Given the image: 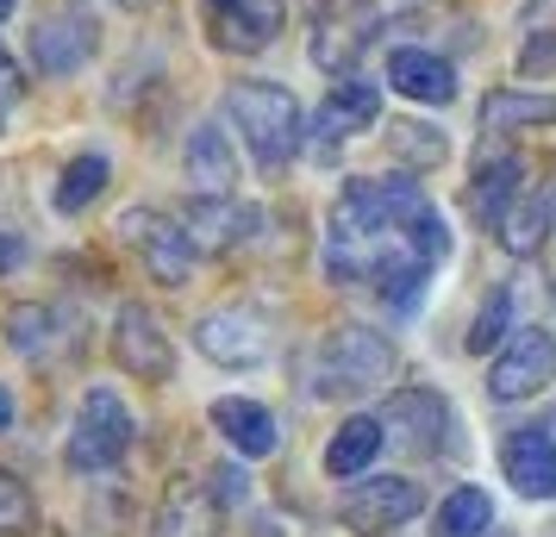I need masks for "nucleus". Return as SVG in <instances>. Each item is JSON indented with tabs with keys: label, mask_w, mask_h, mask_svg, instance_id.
Instances as JSON below:
<instances>
[{
	"label": "nucleus",
	"mask_w": 556,
	"mask_h": 537,
	"mask_svg": "<svg viewBox=\"0 0 556 537\" xmlns=\"http://www.w3.org/2000/svg\"><path fill=\"white\" fill-rule=\"evenodd\" d=\"M256 226H263V213H256V206H244V201H231V194H194V201L181 206V231H188L194 256L238 251Z\"/></svg>",
	"instance_id": "11"
},
{
	"label": "nucleus",
	"mask_w": 556,
	"mask_h": 537,
	"mask_svg": "<svg viewBox=\"0 0 556 537\" xmlns=\"http://www.w3.org/2000/svg\"><path fill=\"white\" fill-rule=\"evenodd\" d=\"M506 332H513V287H494L488 301H481V312L469 319V332H463V350L469 357H488V350H501Z\"/></svg>",
	"instance_id": "28"
},
{
	"label": "nucleus",
	"mask_w": 556,
	"mask_h": 537,
	"mask_svg": "<svg viewBox=\"0 0 556 537\" xmlns=\"http://www.w3.org/2000/svg\"><path fill=\"white\" fill-rule=\"evenodd\" d=\"M151 537H219V500L206 482H169L151 512Z\"/></svg>",
	"instance_id": "17"
},
{
	"label": "nucleus",
	"mask_w": 556,
	"mask_h": 537,
	"mask_svg": "<svg viewBox=\"0 0 556 537\" xmlns=\"http://www.w3.org/2000/svg\"><path fill=\"white\" fill-rule=\"evenodd\" d=\"M26 51H31V69L38 76H76V69H88V56L101 51V26L81 13V7H51V13H38L26 31Z\"/></svg>",
	"instance_id": "7"
},
{
	"label": "nucleus",
	"mask_w": 556,
	"mask_h": 537,
	"mask_svg": "<svg viewBox=\"0 0 556 537\" xmlns=\"http://www.w3.org/2000/svg\"><path fill=\"white\" fill-rule=\"evenodd\" d=\"M376 419L394 444L419 450V457H438V450H444V432H451V407H444L431 387H401V394H388V407H381Z\"/></svg>",
	"instance_id": "12"
},
{
	"label": "nucleus",
	"mask_w": 556,
	"mask_h": 537,
	"mask_svg": "<svg viewBox=\"0 0 556 537\" xmlns=\"http://www.w3.org/2000/svg\"><path fill=\"white\" fill-rule=\"evenodd\" d=\"M419 507H426V487L413 475H369V482L344 487L338 519L356 537H388V532H401L406 519H419Z\"/></svg>",
	"instance_id": "6"
},
{
	"label": "nucleus",
	"mask_w": 556,
	"mask_h": 537,
	"mask_svg": "<svg viewBox=\"0 0 556 537\" xmlns=\"http://www.w3.org/2000/svg\"><path fill=\"white\" fill-rule=\"evenodd\" d=\"M131 412L126 400H119V387H88L76 407V425H70V469L76 475H101V469H113V462L131 450Z\"/></svg>",
	"instance_id": "3"
},
{
	"label": "nucleus",
	"mask_w": 556,
	"mask_h": 537,
	"mask_svg": "<svg viewBox=\"0 0 556 537\" xmlns=\"http://www.w3.org/2000/svg\"><path fill=\"white\" fill-rule=\"evenodd\" d=\"M194 350L206 362H219V369H256V362H269V350H276V332L251 307H213L194 319Z\"/></svg>",
	"instance_id": "8"
},
{
	"label": "nucleus",
	"mask_w": 556,
	"mask_h": 537,
	"mask_svg": "<svg viewBox=\"0 0 556 537\" xmlns=\"http://www.w3.org/2000/svg\"><path fill=\"white\" fill-rule=\"evenodd\" d=\"M556 101L551 94H519V88H494L481 101V131H519V126H551Z\"/></svg>",
	"instance_id": "25"
},
{
	"label": "nucleus",
	"mask_w": 556,
	"mask_h": 537,
	"mask_svg": "<svg viewBox=\"0 0 556 537\" xmlns=\"http://www.w3.org/2000/svg\"><path fill=\"white\" fill-rule=\"evenodd\" d=\"M63 312L45 307V301H26V307H13L7 312V344L20 350L26 362H51L56 357V344H63Z\"/></svg>",
	"instance_id": "23"
},
{
	"label": "nucleus",
	"mask_w": 556,
	"mask_h": 537,
	"mask_svg": "<svg viewBox=\"0 0 556 537\" xmlns=\"http://www.w3.org/2000/svg\"><path fill=\"white\" fill-rule=\"evenodd\" d=\"M20 88H26V81H20V63H13V51L0 44V101L13 106V101H20Z\"/></svg>",
	"instance_id": "31"
},
{
	"label": "nucleus",
	"mask_w": 556,
	"mask_h": 537,
	"mask_svg": "<svg viewBox=\"0 0 556 537\" xmlns=\"http://www.w3.org/2000/svg\"><path fill=\"white\" fill-rule=\"evenodd\" d=\"M113 362L138 382H169L176 375V344H169L163 319L144 301H126L113 312Z\"/></svg>",
	"instance_id": "10"
},
{
	"label": "nucleus",
	"mask_w": 556,
	"mask_h": 537,
	"mask_svg": "<svg viewBox=\"0 0 556 537\" xmlns=\"http://www.w3.org/2000/svg\"><path fill=\"white\" fill-rule=\"evenodd\" d=\"M7 425H13V387L0 382V432H7Z\"/></svg>",
	"instance_id": "33"
},
{
	"label": "nucleus",
	"mask_w": 556,
	"mask_h": 537,
	"mask_svg": "<svg viewBox=\"0 0 556 537\" xmlns=\"http://www.w3.org/2000/svg\"><path fill=\"white\" fill-rule=\"evenodd\" d=\"M281 20H288V0H226L213 13V51L226 56L269 51L281 38Z\"/></svg>",
	"instance_id": "13"
},
{
	"label": "nucleus",
	"mask_w": 556,
	"mask_h": 537,
	"mask_svg": "<svg viewBox=\"0 0 556 537\" xmlns=\"http://www.w3.org/2000/svg\"><path fill=\"white\" fill-rule=\"evenodd\" d=\"M213 432L226 437L238 457H251V462H263V457H276L281 450V425H276V412L263 407V400H244V394H226V400H213Z\"/></svg>",
	"instance_id": "16"
},
{
	"label": "nucleus",
	"mask_w": 556,
	"mask_h": 537,
	"mask_svg": "<svg viewBox=\"0 0 556 537\" xmlns=\"http://www.w3.org/2000/svg\"><path fill=\"white\" fill-rule=\"evenodd\" d=\"M519 188H526V163H519V156H488L476 169V181H469L463 206H469V219H476L481 231H501V219L513 213V201H519Z\"/></svg>",
	"instance_id": "19"
},
{
	"label": "nucleus",
	"mask_w": 556,
	"mask_h": 537,
	"mask_svg": "<svg viewBox=\"0 0 556 537\" xmlns=\"http://www.w3.org/2000/svg\"><path fill=\"white\" fill-rule=\"evenodd\" d=\"M20 256H26V244H20V238H13V231H7V238H0V269H13V263H20Z\"/></svg>",
	"instance_id": "32"
},
{
	"label": "nucleus",
	"mask_w": 556,
	"mask_h": 537,
	"mask_svg": "<svg viewBox=\"0 0 556 537\" xmlns=\"http://www.w3.org/2000/svg\"><path fill=\"white\" fill-rule=\"evenodd\" d=\"M213 7H226V0H213Z\"/></svg>",
	"instance_id": "37"
},
{
	"label": "nucleus",
	"mask_w": 556,
	"mask_h": 537,
	"mask_svg": "<svg viewBox=\"0 0 556 537\" xmlns=\"http://www.w3.org/2000/svg\"><path fill=\"white\" fill-rule=\"evenodd\" d=\"M519 69H526V76H544V69H556V26H544V20H531V31H526V51H519Z\"/></svg>",
	"instance_id": "30"
},
{
	"label": "nucleus",
	"mask_w": 556,
	"mask_h": 537,
	"mask_svg": "<svg viewBox=\"0 0 556 537\" xmlns=\"http://www.w3.org/2000/svg\"><path fill=\"white\" fill-rule=\"evenodd\" d=\"M0 119H7V101H0Z\"/></svg>",
	"instance_id": "36"
},
{
	"label": "nucleus",
	"mask_w": 556,
	"mask_h": 537,
	"mask_svg": "<svg viewBox=\"0 0 556 537\" xmlns=\"http://www.w3.org/2000/svg\"><path fill=\"white\" fill-rule=\"evenodd\" d=\"M106 7H126V13H138V7H151V0H106Z\"/></svg>",
	"instance_id": "34"
},
{
	"label": "nucleus",
	"mask_w": 556,
	"mask_h": 537,
	"mask_svg": "<svg viewBox=\"0 0 556 537\" xmlns=\"http://www.w3.org/2000/svg\"><path fill=\"white\" fill-rule=\"evenodd\" d=\"M381 444H388V432H381L376 412H356V419H344V425L331 432V444H326V475H338V482L363 475V469L381 457Z\"/></svg>",
	"instance_id": "22"
},
{
	"label": "nucleus",
	"mask_w": 556,
	"mask_h": 537,
	"mask_svg": "<svg viewBox=\"0 0 556 537\" xmlns=\"http://www.w3.org/2000/svg\"><path fill=\"white\" fill-rule=\"evenodd\" d=\"M388 81L401 88L406 101H426V106L456 101V69L438 51H419V44H406V51L388 56Z\"/></svg>",
	"instance_id": "20"
},
{
	"label": "nucleus",
	"mask_w": 556,
	"mask_h": 537,
	"mask_svg": "<svg viewBox=\"0 0 556 537\" xmlns=\"http://www.w3.org/2000/svg\"><path fill=\"white\" fill-rule=\"evenodd\" d=\"M306 56L331 69V76H351L356 56L376 44V7L369 0H306Z\"/></svg>",
	"instance_id": "4"
},
{
	"label": "nucleus",
	"mask_w": 556,
	"mask_h": 537,
	"mask_svg": "<svg viewBox=\"0 0 556 537\" xmlns=\"http://www.w3.org/2000/svg\"><path fill=\"white\" fill-rule=\"evenodd\" d=\"M13 7H20V0H0V20H7V13H13Z\"/></svg>",
	"instance_id": "35"
},
{
	"label": "nucleus",
	"mask_w": 556,
	"mask_h": 537,
	"mask_svg": "<svg viewBox=\"0 0 556 537\" xmlns=\"http://www.w3.org/2000/svg\"><path fill=\"white\" fill-rule=\"evenodd\" d=\"M38 532V500L20 475L0 469V537H31Z\"/></svg>",
	"instance_id": "29"
},
{
	"label": "nucleus",
	"mask_w": 556,
	"mask_h": 537,
	"mask_svg": "<svg viewBox=\"0 0 556 537\" xmlns=\"http://www.w3.org/2000/svg\"><path fill=\"white\" fill-rule=\"evenodd\" d=\"M501 469L513 494L526 500H556V437L551 425H519V432L501 444Z\"/></svg>",
	"instance_id": "15"
},
{
	"label": "nucleus",
	"mask_w": 556,
	"mask_h": 537,
	"mask_svg": "<svg viewBox=\"0 0 556 537\" xmlns=\"http://www.w3.org/2000/svg\"><path fill=\"white\" fill-rule=\"evenodd\" d=\"M394 344L369 325H338V332L319 337V350L306 362V375H313V394H326V400H344V394H376V387L394 382Z\"/></svg>",
	"instance_id": "2"
},
{
	"label": "nucleus",
	"mask_w": 556,
	"mask_h": 537,
	"mask_svg": "<svg viewBox=\"0 0 556 537\" xmlns=\"http://www.w3.org/2000/svg\"><path fill=\"white\" fill-rule=\"evenodd\" d=\"M556 382V337L538 332V325H513L501 344V357L488 369V394L494 400H531V394H544Z\"/></svg>",
	"instance_id": "9"
},
{
	"label": "nucleus",
	"mask_w": 556,
	"mask_h": 537,
	"mask_svg": "<svg viewBox=\"0 0 556 537\" xmlns=\"http://www.w3.org/2000/svg\"><path fill=\"white\" fill-rule=\"evenodd\" d=\"M226 119L244 138V151L263 169H288L306 144V113L281 81H231L226 88Z\"/></svg>",
	"instance_id": "1"
},
{
	"label": "nucleus",
	"mask_w": 556,
	"mask_h": 537,
	"mask_svg": "<svg viewBox=\"0 0 556 537\" xmlns=\"http://www.w3.org/2000/svg\"><path fill=\"white\" fill-rule=\"evenodd\" d=\"M106 176H113V163H106L101 151L70 156V163H63V176H56V188H51L56 213H81V206H94L106 194Z\"/></svg>",
	"instance_id": "24"
},
{
	"label": "nucleus",
	"mask_w": 556,
	"mask_h": 537,
	"mask_svg": "<svg viewBox=\"0 0 556 537\" xmlns=\"http://www.w3.org/2000/svg\"><path fill=\"white\" fill-rule=\"evenodd\" d=\"M119 238H126V251H138V263L151 269V282L188 287V276H194V244H188L181 219L156 213V206H131V213H119Z\"/></svg>",
	"instance_id": "5"
},
{
	"label": "nucleus",
	"mask_w": 556,
	"mask_h": 537,
	"mask_svg": "<svg viewBox=\"0 0 556 537\" xmlns=\"http://www.w3.org/2000/svg\"><path fill=\"white\" fill-rule=\"evenodd\" d=\"M181 163H188L194 194H231V188H238V156H231V138L213 126V119H201V126L188 131Z\"/></svg>",
	"instance_id": "21"
},
{
	"label": "nucleus",
	"mask_w": 556,
	"mask_h": 537,
	"mask_svg": "<svg viewBox=\"0 0 556 537\" xmlns=\"http://www.w3.org/2000/svg\"><path fill=\"white\" fill-rule=\"evenodd\" d=\"M376 119H381V88L363 76H344L331 81V94L313 113V138H319V151H331V144H344L356 131H369Z\"/></svg>",
	"instance_id": "14"
},
{
	"label": "nucleus",
	"mask_w": 556,
	"mask_h": 537,
	"mask_svg": "<svg viewBox=\"0 0 556 537\" xmlns=\"http://www.w3.org/2000/svg\"><path fill=\"white\" fill-rule=\"evenodd\" d=\"M551 231H556V176H544V181H531V188H519L513 213L501 219V244L513 256H538L551 244Z\"/></svg>",
	"instance_id": "18"
},
{
	"label": "nucleus",
	"mask_w": 556,
	"mask_h": 537,
	"mask_svg": "<svg viewBox=\"0 0 556 537\" xmlns=\"http://www.w3.org/2000/svg\"><path fill=\"white\" fill-rule=\"evenodd\" d=\"M388 151H394V163H406V169H438V163L451 156V138L438 126H426V119H401V126H388Z\"/></svg>",
	"instance_id": "26"
},
{
	"label": "nucleus",
	"mask_w": 556,
	"mask_h": 537,
	"mask_svg": "<svg viewBox=\"0 0 556 537\" xmlns=\"http://www.w3.org/2000/svg\"><path fill=\"white\" fill-rule=\"evenodd\" d=\"M488 525H494V500L481 487H456L431 519V537H481Z\"/></svg>",
	"instance_id": "27"
}]
</instances>
